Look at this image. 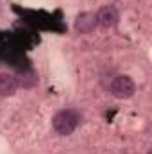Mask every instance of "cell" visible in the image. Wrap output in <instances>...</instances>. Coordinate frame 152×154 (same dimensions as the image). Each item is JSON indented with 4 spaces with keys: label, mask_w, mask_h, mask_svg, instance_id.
Returning a JSON list of instances; mask_svg holds the SVG:
<instances>
[{
    "label": "cell",
    "mask_w": 152,
    "mask_h": 154,
    "mask_svg": "<svg viewBox=\"0 0 152 154\" xmlns=\"http://www.w3.org/2000/svg\"><path fill=\"white\" fill-rule=\"evenodd\" d=\"M52 125H54V131L61 136H68L72 134L79 125V115L72 109H63L59 111L57 115L52 118Z\"/></svg>",
    "instance_id": "obj_1"
},
{
    "label": "cell",
    "mask_w": 152,
    "mask_h": 154,
    "mask_svg": "<svg viewBox=\"0 0 152 154\" xmlns=\"http://www.w3.org/2000/svg\"><path fill=\"white\" fill-rule=\"evenodd\" d=\"M109 90L116 99H131L136 91V84L129 75H116L111 81Z\"/></svg>",
    "instance_id": "obj_2"
},
{
    "label": "cell",
    "mask_w": 152,
    "mask_h": 154,
    "mask_svg": "<svg viewBox=\"0 0 152 154\" xmlns=\"http://www.w3.org/2000/svg\"><path fill=\"white\" fill-rule=\"evenodd\" d=\"M118 20H120V14H118V9L114 5H104L97 13V25H100L102 29H113V27H116Z\"/></svg>",
    "instance_id": "obj_3"
},
{
    "label": "cell",
    "mask_w": 152,
    "mask_h": 154,
    "mask_svg": "<svg viewBox=\"0 0 152 154\" xmlns=\"http://www.w3.org/2000/svg\"><path fill=\"white\" fill-rule=\"evenodd\" d=\"M77 32L81 34H86V32H91L95 27H97V14L95 13H81L75 18V23H74Z\"/></svg>",
    "instance_id": "obj_4"
},
{
    "label": "cell",
    "mask_w": 152,
    "mask_h": 154,
    "mask_svg": "<svg viewBox=\"0 0 152 154\" xmlns=\"http://www.w3.org/2000/svg\"><path fill=\"white\" fill-rule=\"evenodd\" d=\"M18 90L16 77L11 74H0V97H13Z\"/></svg>",
    "instance_id": "obj_5"
},
{
    "label": "cell",
    "mask_w": 152,
    "mask_h": 154,
    "mask_svg": "<svg viewBox=\"0 0 152 154\" xmlns=\"http://www.w3.org/2000/svg\"><path fill=\"white\" fill-rule=\"evenodd\" d=\"M16 82L18 86H23V88H32L38 84V75L32 72V70H23L20 75L16 77Z\"/></svg>",
    "instance_id": "obj_6"
}]
</instances>
